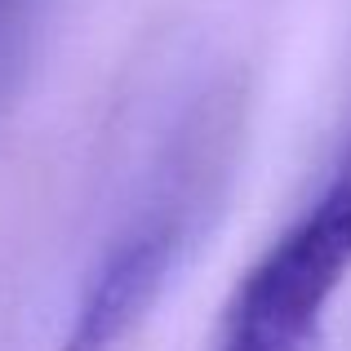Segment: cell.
Here are the masks:
<instances>
[{"instance_id": "obj_3", "label": "cell", "mask_w": 351, "mask_h": 351, "mask_svg": "<svg viewBox=\"0 0 351 351\" xmlns=\"http://www.w3.org/2000/svg\"><path fill=\"white\" fill-rule=\"evenodd\" d=\"M9 5H14V0H0V14H5V9H9Z\"/></svg>"}, {"instance_id": "obj_1", "label": "cell", "mask_w": 351, "mask_h": 351, "mask_svg": "<svg viewBox=\"0 0 351 351\" xmlns=\"http://www.w3.org/2000/svg\"><path fill=\"white\" fill-rule=\"evenodd\" d=\"M227 134H232V120H218L209 112H200V120L187 129L156 191L138 205V214L112 236V245L94 263L71 311L62 351H112L156 307L187 249L196 245L200 218L214 200V178L227 165Z\"/></svg>"}, {"instance_id": "obj_2", "label": "cell", "mask_w": 351, "mask_h": 351, "mask_svg": "<svg viewBox=\"0 0 351 351\" xmlns=\"http://www.w3.org/2000/svg\"><path fill=\"white\" fill-rule=\"evenodd\" d=\"M209 351H320V329H289L258 316L223 311Z\"/></svg>"}]
</instances>
